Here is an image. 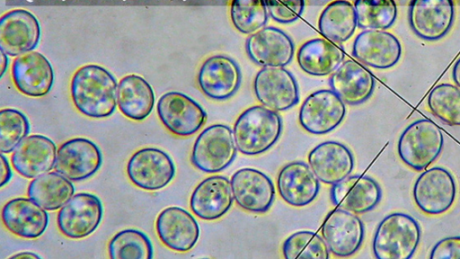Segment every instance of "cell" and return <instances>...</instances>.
I'll list each match as a JSON object with an SVG mask.
<instances>
[{"label":"cell","mask_w":460,"mask_h":259,"mask_svg":"<svg viewBox=\"0 0 460 259\" xmlns=\"http://www.w3.org/2000/svg\"><path fill=\"white\" fill-rule=\"evenodd\" d=\"M118 83L106 68L87 64L72 76V101L79 112L93 119L111 116L118 104Z\"/></svg>","instance_id":"6da1fadb"},{"label":"cell","mask_w":460,"mask_h":259,"mask_svg":"<svg viewBox=\"0 0 460 259\" xmlns=\"http://www.w3.org/2000/svg\"><path fill=\"white\" fill-rule=\"evenodd\" d=\"M281 130L282 121L276 111L255 105L239 115L233 133L237 149L253 156L270 149L278 141Z\"/></svg>","instance_id":"7a4b0ae2"},{"label":"cell","mask_w":460,"mask_h":259,"mask_svg":"<svg viewBox=\"0 0 460 259\" xmlns=\"http://www.w3.org/2000/svg\"><path fill=\"white\" fill-rule=\"evenodd\" d=\"M418 221L409 214L394 212L378 224L373 238V253L377 259H410L420 240Z\"/></svg>","instance_id":"3957f363"},{"label":"cell","mask_w":460,"mask_h":259,"mask_svg":"<svg viewBox=\"0 0 460 259\" xmlns=\"http://www.w3.org/2000/svg\"><path fill=\"white\" fill-rule=\"evenodd\" d=\"M444 136L439 128L429 119H420L402 132L397 153L401 160L415 171H423L441 154Z\"/></svg>","instance_id":"277c9868"},{"label":"cell","mask_w":460,"mask_h":259,"mask_svg":"<svg viewBox=\"0 0 460 259\" xmlns=\"http://www.w3.org/2000/svg\"><path fill=\"white\" fill-rule=\"evenodd\" d=\"M236 152L232 130L224 124H214L203 130L196 138L190 160L204 173H218L233 163Z\"/></svg>","instance_id":"5b68a950"},{"label":"cell","mask_w":460,"mask_h":259,"mask_svg":"<svg viewBox=\"0 0 460 259\" xmlns=\"http://www.w3.org/2000/svg\"><path fill=\"white\" fill-rule=\"evenodd\" d=\"M412 196L417 207L425 214L440 215L454 204L456 184L452 174L441 166L424 170L416 179Z\"/></svg>","instance_id":"8992f818"},{"label":"cell","mask_w":460,"mask_h":259,"mask_svg":"<svg viewBox=\"0 0 460 259\" xmlns=\"http://www.w3.org/2000/svg\"><path fill=\"white\" fill-rule=\"evenodd\" d=\"M175 165L164 151L145 147L135 152L127 165V174L137 187L157 191L168 185L174 178Z\"/></svg>","instance_id":"52a82bcc"},{"label":"cell","mask_w":460,"mask_h":259,"mask_svg":"<svg viewBox=\"0 0 460 259\" xmlns=\"http://www.w3.org/2000/svg\"><path fill=\"white\" fill-rule=\"evenodd\" d=\"M102 215V203L96 195L90 192H78L59 209L57 224L65 237L80 239L96 230Z\"/></svg>","instance_id":"ba28073f"},{"label":"cell","mask_w":460,"mask_h":259,"mask_svg":"<svg viewBox=\"0 0 460 259\" xmlns=\"http://www.w3.org/2000/svg\"><path fill=\"white\" fill-rule=\"evenodd\" d=\"M156 112L162 124L172 134L189 137L204 124L207 113L192 98L180 92H167L158 100Z\"/></svg>","instance_id":"9c48e42d"},{"label":"cell","mask_w":460,"mask_h":259,"mask_svg":"<svg viewBox=\"0 0 460 259\" xmlns=\"http://www.w3.org/2000/svg\"><path fill=\"white\" fill-rule=\"evenodd\" d=\"M409 23L420 39L435 41L450 31L455 19L454 0H411Z\"/></svg>","instance_id":"30bf717a"},{"label":"cell","mask_w":460,"mask_h":259,"mask_svg":"<svg viewBox=\"0 0 460 259\" xmlns=\"http://www.w3.org/2000/svg\"><path fill=\"white\" fill-rule=\"evenodd\" d=\"M254 93L260 103L273 111H286L299 100L297 83L284 67H263L254 79Z\"/></svg>","instance_id":"8fae6325"},{"label":"cell","mask_w":460,"mask_h":259,"mask_svg":"<svg viewBox=\"0 0 460 259\" xmlns=\"http://www.w3.org/2000/svg\"><path fill=\"white\" fill-rule=\"evenodd\" d=\"M346 113L344 102L331 89L314 92L303 103L299 122L309 133L326 134L343 121Z\"/></svg>","instance_id":"7c38bea8"},{"label":"cell","mask_w":460,"mask_h":259,"mask_svg":"<svg viewBox=\"0 0 460 259\" xmlns=\"http://www.w3.org/2000/svg\"><path fill=\"white\" fill-rule=\"evenodd\" d=\"M40 26L28 10L13 9L0 19V49L8 56L18 57L32 51L40 40Z\"/></svg>","instance_id":"4fadbf2b"},{"label":"cell","mask_w":460,"mask_h":259,"mask_svg":"<svg viewBox=\"0 0 460 259\" xmlns=\"http://www.w3.org/2000/svg\"><path fill=\"white\" fill-rule=\"evenodd\" d=\"M321 231L330 252L339 257L355 254L365 236L362 220L355 213L340 208L328 213Z\"/></svg>","instance_id":"5bb4252c"},{"label":"cell","mask_w":460,"mask_h":259,"mask_svg":"<svg viewBox=\"0 0 460 259\" xmlns=\"http://www.w3.org/2000/svg\"><path fill=\"white\" fill-rule=\"evenodd\" d=\"M102 163V152L93 141L74 138L58 147L54 168L70 181L78 182L93 176Z\"/></svg>","instance_id":"9a60e30c"},{"label":"cell","mask_w":460,"mask_h":259,"mask_svg":"<svg viewBox=\"0 0 460 259\" xmlns=\"http://www.w3.org/2000/svg\"><path fill=\"white\" fill-rule=\"evenodd\" d=\"M241 79V71L236 62L225 55L207 58L198 74V83L203 94L217 101L233 96L240 86Z\"/></svg>","instance_id":"2e32d148"},{"label":"cell","mask_w":460,"mask_h":259,"mask_svg":"<svg viewBox=\"0 0 460 259\" xmlns=\"http://www.w3.org/2000/svg\"><path fill=\"white\" fill-rule=\"evenodd\" d=\"M235 202L243 210L262 213L267 211L275 199V187L270 178L254 168H242L231 178Z\"/></svg>","instance_id":"e0dca14e"},{"label":"cell","mask_w":460,"mask_h":259,"mask_svg":"<svg viewBox=\"0 0 460 259\" xmlns=\"http://www.w3.org/2000/svg\"><path fill=\"white\" fill-rule=\"evenodd\" d=\"M352 55L364 65L387 69L395 66L402 56L399 40L384 30H365L358 34Z\"/></svg>","instance_id":"ac0fdd59"},{"label":"cell","mask_w":460,"mask_h":259,"mask_svg":"<svg viewBox=\"0 0 460 259\" xmlns=\"http://www.w3.org/2000/svg\"><path fill=\"white\" fill-rule=\"evenodd\" d=\"M11 73L15 87L30 97L46 95L54 83V71L50 62L38 51H30L16 57Z\"/></svg>","instance_id":"d6986e66"},{"label":"cell","mask_w":460,"mask_h":259,"mask_svg":"<svg viewBox=\"0 0 460 259\" xmlns=\"http://www.w3.org/2000/svg\"><path fill=\"white\" fill-rule=\"evenodd\" d=\"M57 147L49 138L34 134L23 138L13 150L11 162L22 176L33 179L55 167Z\"/></svg>","instance_id":"ffe728a7"},{"label":"cell","mask_w":460,"mask_h":259,"mask_svg":"<svg viewBox=\"0 0 460 259\" xmlns=\"http://www.w3.org/2000/svg\"><path fill=\"white\" fill-rule=\"evenodd\" d=\"M331 199L340 209L363 214L377 206L382 199V190L377 182L367 175H349L332 184Z\"/></svg>","instance_id":"44dd1931"},{"label":"cell","mask_w":460,"mask_h":259,"mask_svg":"<svg viewBox=\"0 0 460 259\" xmlns=\"http://www.w3.org/2000/svg\"><path fill=\"white\" fill-rule=\"evenodd\" d=\"M155 228L161 242L176 252L190 251L199 237V227L194 217L176 206L167 207L159 213Z\"/></svg>","instance_id":"7402d4cb"},{"label":"cell","mask_w":460,"mask_h":259,"mask_svg":"<svg viewBox=\"0 0 460 259\" xmlns=\"http://www.w3.org/2000/svg\"><path fill=\"white\" fill-rule=\"evenodd\" d=\"M245 49L249 58L261 67H285L295 50L292 40L276 27H264L252 34Z\"/></svg>","instance_id":"603a6c76"},{"label":"cell","mask_w":460,"mask_h":259,"mask_svg":"<svg viewBox=\"0 0 460 259\" xmlns=\"http://www.w3.org/2000/svg\"><path fill=\"white\" fill-rule=\"evenodd\" d=\"M1 218L5 228L19 237H40L49 224V214L31 198H15L3 207Z\"/></svg>","instance_id":"cb8c5ba5"},{"label":"cell","mask_w":460,"mask_h":259,"mask_svg":"<svg viewBox=\"0 0 460 259\" xmlns=\"http://www.w3.org/2000/svg\"><path fill=\"white\" fill-rule=\"evenodd\" d=\"M233 201L231 181L223 175H212L204 179L194 189L190 206L199 218L214 220L229 210Z\"/></svg>","instance_id":"d4e9b609"},{"label":"cell","mask_w":460,"mask_h":259,"mask_svg":"<svg viewBox=\"0 0 460 259\" xmlns=\"http://www.w3.org/2000/svg\"><path fill=\"white\" fill-rule=\"evenodd\" d=\"M308 163L321 182L334 184L349 176L354 167V157L344 144L325 141L308 154Z\"/></svg>","instance_id":"484cf974"},{"label":"cell","mask_w":460,"mask_h":259,"mask_svg":"<svg viewBox=\"0 0 460 259\" xmlns=\"http://www.w3.org/2000/svg\"><path fill=\"white\" fill-rule=\"evenodd\" d=\"M277 186L281 198L295 207L311 203L320 190L318 178L310 165L302 161L284 165L279 173Z\"/></svg>","instance_id":"4316f807"},{"label":"cell","mask_w":460,"mask_h":259,"mask_svg":"<svg viewBox=\"0 0 460 259\" xmlns=\"http://www.w3.org/2000/svg\"><path fill=\"white\" fill-rule=\"evenodd\" d=\"M373 75L358 62L348 59L330 77L332 90L347 104L366 102L375 89Z\"/></svg>","instance_id":"83f0119b"},{"label":"cell","mask_w":460,"mask_h":259,"mask_svg":"<svg viewBox=\"0 0 460 259\" xmlns=\"http://www.w3.org/2000/svg\"><path fill=\"white\" fill-rule=\"evenodd\" d=\"M117 102L124 116L133 121H143L153 111L155 93L142 76L128 75L119 83Z\"/></svg>","instance_id":"f1b7e54d"},{"label":"cell","mask_w":460,"mask_h":259,"mask_svg":"<svg viewBox=\"0 0 460 259\" xmlns=\"http://www.w3.org/2000/svg\"><path fill=\"white\" fill-rule=\"evenodd\" d=\"M341 48L327 39H313L305 42L297 51V63L301 69L312 76L333 73L344 59Z\"/></svg>","instance_id":"f546056e"},{"label":"cell","mask_w":460,"mask_h":259,"mask_svg":"<svg viewBox=\"0 0 460 259\" xmlns=\"http://www.w3.org/2000/svg\"><path fill=\"white\" fill-rule=\"evenodd\" d=\"M28 196L46 210H58L75 194L71 181L58 172L41 174L31 181Z\"/></svg>","instance_id":"4dcf8cb0"},{"label":"cell","mask_w":460,"mask_h":259,"mask_svg":"<svg viewBox=\"0 0 460 259\" xmlns=\"http://www.w3.org/2000/svg\"><path fill=\"white\" fill-rule=\"evenodd\" d=\"M358 26L354 5L347 0H335L322 12L318 28L325 39L332 42L349 40Z\"/></svg>","instance_id":"1f68e13d"},{"label":"cell","mask_w":460,"mask_h":259,"mask_svg":"<svg viewBox=\"0 0 460 259\" xmlns=\"http://www.w3.org/2000/svg\"><path fill=\"white\" fill-rule=\"evenodd\" d=\"M108 252L111 259H151L154 256L149 237L135 228L123 229L113 236Z\"/></svg>","instance_id":"d6a6232c"},{"label":"cell","mask_w":460,"mask_h":259,"mask_svg":"<svg viewBox=\"0 0 460 259\" xmlns=\"http://www.w3.org/2000/svg\"><path fill=\"white\" fill-rule=\"evenodd\" d=\"M358 26L364 30L390 28L397 16L394 0H355Z\"/></svg>","instance_id":"836d02e7"},{"label":"cell","mask_w":460,"mask_h":259,"mask_svg":"<svg viewBox=\"0 0 460 259\" xmlns=\"http://www.w3.org/2000/svg\"><path fill=\"white\" fill-rule=\"evenodd\" d=\"M428 106L431 113L449 126H460V87L439 84L429 94Z\"/></svg>","instance_id":"e575fe53"},{"label":"cell","mask_w":460,"mask_h":259,"mask_svg":"<svg viewBox=\"0 0 460 259\" xmlns=\"http://www.w3.org/2000/svg\"><path fill=\"white\" fill-rule=\"evenodd\" d=\"M329 251L324 239L318 234L308 230L292 234L283 244V255L286 259H327Z\"/></svg>","instance_id":"d590c367"},{"label":"cell","mask_w":460,"mask_h":259,"mask_svg":"<svg viewBox=\"0 0 460 259\" xmlns=\"http://www.w3.org/2000/svg\"><path fill=\"white\" fill-rule=\"evenodd\" d=\"M264 0H232L230 15L234 27L245 34L261 30L268 21Z\"/></svg>","instance_id":"8d00e7d4"},{"label":"cell","mask_w":460,"mask_h":259,"mask_svg":"<svg viewBox=\"0 0 460 259\" xmlns=\"http://www.w3.org/2000/svg\"><path fill=\"white\" fill-rule=\"evenodd\" d=\"M30 122L22 112L7 108L0 111V150L11 153L30 132Z\"/></svg>","instance_id":"74e56055"},{"label":"cell","mask_w":460,"mask_h":259,"mask_svg":"<svg viewBox=\"0 0 460 259\" xmlns=\"http://www.w3.org/2000/svg\"><path fill=\"white\" fill-rule=\"evenodd\" d=\"M268 13L279 23H290L303 13L305 0H264Z\"/></svg>","instance_id":"f35d334b"},{"label":"cell","mask_w":460,"mask_h":259,"mask_svg":"<svg viewBox=\"0 0 460 259\" xmlns=\"http://www.w3.org/2000/svg\"><path fill=\"white\" fill-rule=\"evenodd\" d=\"M431 259H460V236L439 240L431 249Z\"/></svg>","instance_id":"ab89813d"},{"label":"cell","mask_w":460,"mask_h":259,"mask_svg":"<svg viewBox=\"0 0 460 259\" xmlns=\"http://www.w3.org/2000/svg\"><path fill=\"white\" fill-rule=\"evenodd\" d=\"M1 187L4 186L12 178L13 173L7 158L1 154Z\"/></svg>","instance_id":"60d3db41"},{"label":"cell","mask_w":460,"mask_h":259,"mask_svg":"<svg viewBox=\"0 0 460 259\" xmlns=\"http://www.w3.org/2000/svg\"><path fill=\"white\" fill-rule=\"evenodd\" d=\"M452 76L456 85L460 87V58L456 61L453 67Z\"/></svg>","instance_id":"b9f144b4"},{"label":"cell","mask_w":460,"mask_h":259,"mask_svg":"<svg viewBox=\"0 0 460 259\" xmlns=\"http://www.w3.org/2000/svg\"><path fill=\"white\" fill-rule=\"evenodd\" d=\"M7 54L1 50V74H0V76L3 77L4 74L5 73V70L7 68V66H8V58H7Z\"/></svg>","instance_id":"7bdbcfd3"},{"label":"cell","mask_w":460,"mask_h":259,"mask_svg":"<svg viewBox=\"0 0 460 259\" xmlns=\"http://www.w3.org/2000/svg\"><path fill=\"white\" fill-rule=\"evenodd\" d=\"M22 257H31V258H40V255H38L35 253L32 252H22L15 255H11L9 258H22Z\"/></svg>","instance_id":"ee69618b"}]
</instances>
